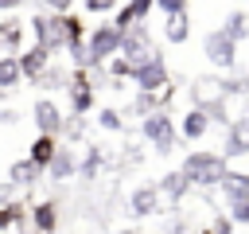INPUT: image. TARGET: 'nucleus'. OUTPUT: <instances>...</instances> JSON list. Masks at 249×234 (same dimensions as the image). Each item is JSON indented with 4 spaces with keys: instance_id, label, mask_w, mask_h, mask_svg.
<instances>
[{
    "instance_id": "2",
    "label": "nucleus",
    "mask_w": 249,
    "mask_h": 234,
    "mask_svg": "<svg viewBox=\"0 0 249 234\" xmlns=\"http://www.w3.org/2000/svg\"><path fill=\"white\" fill-rule=\"evenodd\" d=\"M35 35V43L43 51H66V12H35L31 20H23Z\"/></svg>"
},
{
    "instance_id": "13",
    "label": "nucleus",
    "mask_w": 249,
    "mask_h": 234,
    "mask_svg": "<svg viewBox=\"0 0 249 234\" xmlns=\"http://www.w3.org/2000/svg\"><path fill=\"white\" fill-rule=\"evenodd\" d=\"M175 133H179L183 140H202V136L210 133V117H206V109H198V105H191V109L183 113V121L175 125Z\"/></svg>"
},
{
    "instance_id": "8",
    "label": "nucleus",
    "mask_w": 249,
    "mask_h": 234,
    "mask_svg": "<svg viewBox=\"0 0 249 234\" xmlns=\"http://www.w3.org/2000/svg\"><path fill=\"white\" fill-rule=\"evenodd\" d=\"M31 121H35V129L47 133V136H58L62 125H66V117H62V109H58L54 98H39V101L31 105Z\"/></svg>"
},
{
    "instance_id": "5",
    "label": "nucleus",
    "mask_w": 249,
    "mask_h": 234,
    "mask_svg": "<svg viewBox=\"0 0 249 234\" xmlns=\"http://www.w3.org/2000/svg\"><path fill=\"white\" fill-rule=\"evenodd\" d=\"M132 86L136 90H148V94H160L163 86H171V74H167V62H163L160 51L152 58H144V62L132 66Z\"/></svg>"
},
{
    "instance_id": "18",
    "label": "nucleus",
    "mask_w": 249,
    "mask_h": 234,
    "mask_svg": "<svg viewBox=\"0 0 249 234\" xmlns=\"http://www.w3.org/2000/svg\"><path fill=\"white\" fill-rule=\"evenodd\" d=\"M163 39H167V43H175V47H179V43H187V39H191V16H187V12L167 16V20H163Z\"/></svg>"
},
{
    "instance_id": "27",
    "label": "nucleus",
    "mask_w": 249,
    "mask_h": 234,
    "mask_svg": "<svg viewBox=\"0 0 249 234\" xmlns=\"http://www.w3.org/2000/svg\"><path fill=\"white\" fill-rule=\"evenodd\" d=\"M97 125H101L105 133H121V129H124V117H121V109H101V113H97Z\"/></svg>"
},
{
    "instance_id": "31",
    "label": "nucleus",
    "mask_w": 249,
    "mask_h": 234,
    "mask_svg": "<svg viewBox=\"0 0 249 234\" xmlns=\"http://www.w3.org/2000/svg\"><path fill=\"white\" fill-rule=\"evenodd\" d=\"M152 8H160L163 16H175V12H187V0H152Z\"/></svg>"
},
{
    "instance_id": "16",
    "label": "nucleus",
    "mask_w": 249,
    "mask_h": 234,
    "mask_svg": "<svg viewBox=\"0 0 249 234\" xmlns=\"http://www.w3.org/2000/svg\"><path fill=\"white\" fill-rule=\"evenodd\" d=\"M39 176H43V168H39L35 160H27V156L8 168V183H12V187H31V183H39Z\"/></svg>"
},
{
    "instance_id": "14",
    "label": "nucleus",
    "mask_w": 249,
    "mask_h": 234,
    "mask_svg": "<svg viewBox=\"0 0 249 234\" xmlns=\"http://www.w3.org/2000/svg\"><path fill=\"white\" fill-rule=\"evenodd\" d=\"M148 12H152V0H128V4H121V8H117L113 27H117V31H124V27H132V23H144V20H148Z\"/></svg>"
},
{
    "instance_id": "22",
    "label": "nucleus",
    "mask_w": 249,
    "mask_h": 234,
    "mask_svg": "<svg viewBox=\"0 0 249 234\" xmlns=\"http://www.w3.org/2000/svg\"><path fill=\"white\" fill-rule=\"evenodd\" d=\"M54 148H58V136H47V133H39V136L31 140V152H27V160H35L39 168H47V160L54 156Z\"/></svg>"
},
{
    "instance_id": "19",
    "label": "nucleus",
    "mask_w": 249,
    "mask_h": 234,
    "mask_svg": "<svg viewBox=\"0 0 249 234\" xmlns=\"http://www.w3.org/2000/svg\"><path fill=\"white\" fill-rule=\"evenodd\" d=\"M187 179H183V172H167L163 179H156V191H160V199H167V203H179L183 195H187Z\"/></svg>"
},
{
    "instance_id": "26",
    "label": "nucleus",
    "mask_w": 249,
    "mask_h": 234,
    "mask_svg": "<svg viewBox=\"0 0 249 234\" xmlns=\"http://www.w3.org/2000/svg\"><path fill=\"white\" fill-rule=\"evenodd\" d=\"M43 90H58V86H66V70H58V66H47L39 78H35Z\"/></svg>"
},
{
    "instance_id": "6",
    "label": "nucleus",
    "mask_w": 249,
    "mask_h": 234,
    "mask_svg": "<svg viewBox=\"0 0 249 234\" xmlns=\"http://www.w3.org/2000/svg\"><path fill=\"white\" fill-rule=\"evenodd\" d=\"M117 55H124L132 66L144 62V58H152V55H156V43H152V35H148V23L124 27V31H121V51H117Z\"/></svg>"
},
{
    "instance_id": "29",
    "label": "nucleus",
    "mask_w": 249,
    "mask_h": 234,
    "mask_svg": "<svg viewBox=\"0 0 249 234\" xmlns=\"http://www.w3.org/2000/svg\"><path fill=\"white\" fill-rule=\"evenodd\" d=\"M16 222H23V207H19V203H4V207H0V230H8V226H16Z\"/></svg>"
},
{
    "instance_id": "9",
    "label": "nucleus",
    "mask_w": 249,
    "mask_h": 234,
    "mask_svg": "<svg viewBox=\"0 0 249 234\" xmlns=\"http://www.w3.org/2000/svg\"><path fill=\"white\" fill-rule=\"evenodd\" d=\"M222 156L226 160H237V156H249V109L241 117L230 121V133H226V144H222Z\"/></svg>"
},
{
    "instance_id": "24",
    "label": "nucleus",
    "mask_w": 249,
    "mask_h": 234,
    "mask_svg": "<svg viewBox=\"0 0 249 234\" xmlns=\"http://www.w3.org/2000/svg\"><path fill=\"white\" fill-rule=\"evenodd\" d=\"M97 172H101V148H97V144H89V148H86V156L78 160V176H74V179H93Z\"/></svg>"
},
{
    "instance_id": "1",
    "label": "nucleus",
    "mask_w": 249,
    "mask_h": 234,
    "mask_svg": "<svg viewBox=\"0 0 249 234\" xmlns=\"http://www.w3.org/2000/svg\"><path fill=\"white\" fill-rule=\"evenodd\" d=\"M226 168H230L226 156H222V152H210V148H195V152H187L183 164H179L183 179H187V183H198V187H218V179H222Z\"/></svg>"
},
{
    "instance_id": "35",
    "label": "nucleus",
    "mask_w": 249,
    "mask_h": 234,
    "mask_svg": "<svg viewBox=\"0 0 249 234\" xmlns=\"http://www.w3.org/2000/svg\"><path fill=\"white\" fill-rule=\"evenodd\" d=\"M16 121H19L16 109H0V125H16Z\"/></svg>"
},
{
    "instance_id": "30",
    "label": "nucleus",
    "mask_w": 249,
    "mask_h": 234,
    "mask_svg": "<svg viewBox=\"0 0 249 234\" xmlns=\"http://www.w3.org/2000/svg\"><path fill=\"white\" fill-rule=\"evenodd\" d=\"M105 66H109V74H113L117 82H121V78H132V62H128L124 55H113V58H109Z\"/></svg>"
},
{
    "instance_id": "15",
    "label": "nucleus",
    "mask_w": 249,
    "mask_h": 234,
    "mask_svg": "<svg viewBox=\"0 0 249 234\" xmlns=\"http://www.w3.org/2000/svg\"><path fill=\"white\" fill-rule=\"evenodd\" d=\"M218 187H222L226 203H230V199H249V172L226 168V172H222V179H218Z\"/></svg>"
},
{
    "instance_id": "12",
    "label": "nucleus",
    "mask_w": 249,
    "mask_h": 234,
    "mask_svg": "<svg viewBox=\"0 0 249 234\" xmlns=\"http://www.w3.org/2000/svg\"><path fill=\"white\" fill-rule=\"evenodd\" d=\"M43 172H47L51 179H58V183H62V179H74V176H78V156H74V148L58 144V148H54V156L47 160V168H43Z\"/></svg>"
},
{
    "instance_id": "4",
    "label": "nucleus",
    "mask_w": 249,
    "mask_h": 234,
    "mask_svg": "<svg viewBox=\"0 0 249 234\" xmlns=\"http://www.w3.org/2000/svg\"><path fill=\"white\" fill-rule=\"evenodd\" d=\"M140 133H144V140L160 152V156H167L171 148H175V117L167 113V109H156V113H144L140 117Z\"/></svg>"
},
{
    "instance_id": "28",
    "label": "nucleus",
    "mask_w": 249,
    "mask_h": 234,
    "mask_svg": "<svg viewBox=\"0 0 249 234\" xmlns=\"http://www.w3.org/2000/svg\"><path fill=\"white\" fill-rule=\"evenodd\" d=\"M230 222L233 226H249V199H230Z\"/></svg>"
},
{
    "instance_id": "3",
    "label": "nucleus",
    "mask_w": 249,
    "mask_h": 234,
    "mask_svg": "<svg viewBox=\"0 0 249 234\" xmlns=\"http://www.w3.org/2000/svg\"><path fill=\"white\" fill-rule=\"evenodd\" d=\"M121 51V31L113 23H93L86 31V66H101Z\"/></svg>"
},
{
    "instance_id": "33",
    "label": "nucleus",
    "mask_w": 249,
    "mask_h": 234,
    "mask_svg": "<svg viewBox=\"0 0 249 234\" xmlns=\"http://www.w3.org/2000/svg\"><path fill=\"white\" fill-rule=\"evenodd\" d=\"M230 230H233L230 214H218V218H214V234H230Z\"/></svg>"
},
{
    "instance_id": "17",
    "label": "nucleus",
    "mask_w": 249,
    "mask_h": 234,
    "mask_svg": "<svg viewBox=\"0 0 249 234\" xmlns=\"http://www.w3.org/2000/svg\"><path fill=\"white\" fill-rule=\"evenodd\" d=\"M218 31H222L230 43H245V39H249V12H245V8H233Z\"/></svg>"
},
{
    "instance_id": "11",
    "label": "nucleus",
    "mask_w": 249,
    "mask_h": 234,
    "mask_svg": "<svg viewBox=\"0 0 249 234\" xmlns=\"http://www.w3.org/2000/svg\"><path fill=\"white\" fill-rule=\"evenodd\" d=\"M51 58H54V55H51V51H43L39 43H31L27 51H19V55H16V62H19V74H23V78H31V82H35V78H39V74L51 66Z\"/></svg>"
},
{
    "instance_id": "20",
    "label": "nucleus",
    "mask_w": 249,
    "mask_h": 234,
    "mask_svg": "<svg viewBox=\"0 0 249 234\" xmlns=\"http://www.w3.org/2000/svg\"><path fill=\"white\" fill-rule=\"evenodd\" d=\"M31 226H35L39 234H51V230L58 226V203H51V199L39 203V207L31 211Z\"/></svg>"
},
{
    "instance_id": "7",
    "label": "nucleus",
    "mask_w": 249,
    "mask_h": 234,
    "mask_svg": "<svg viewBox=\"0 0 249 234\" xmlns=\"http://www.w3.org/2000/svg\"><path fill=\"white\" fill-rule=\"evenodd\" d=\"M202 58L218 70H233L237 66V43H230L222 31H206L202 35Z\"/></svg>"
},
{
    "instance_id": "38",
    "label": "nucleus",
    "mask_w": 249,
    "mask_h": 234,
    "mask_svg": "<svg viewBox=\"0 0 249 234\" xmlns=\"http://www.w3.org/2000/svg\"><path fill=\"white\" fill-rule=\"evenodd\" d=\"M0 94H4V90H0Z\"/></svg>"
},
{
    "instance_id": "21",
    "label": "nucleus",
    "mask_w": 249,
    "mask_h": 234,
    "mask_svg": "<svg viewBox=\"0 0 249 234\" xmlns=\"http://www.w3.org/2000/svg\"><path fill=\"white\" fill-rule=\"evenodd\" d=\"M222 98V78H198L195 82V105L198 109H206L210 101H218Z\"/></svg>"
},
{
    "instance_id": "25",
    "label": "nucleus",
    "mask_w": 249,
    "mask_h": 234,
    "mask_svg": "<svg viewBox=\"0 0 249 234\" xmlns=\"http://www.w3.org/2000/svg\"><path fill=\"white\" fill-rule=\"evenodd\" d=\"M222 98H249V74L222 78Z\"/></svg>"
},
{
    "instance_id": "10",
    "label": "nucleus",
    "mask_w": 249,
    "mask_h": 234,
    "mask_svg": "<svg viewBox=\"0 0 249 234\" xmlns=\"http://www.w3.org/2000/svg\"><path fill=\"white\" fill-rule=\"evenodd\" d=\"M160 207H163V199H160L156 183H140V187H132V191H128V211H132L136 218L160 214Z\"/></svg>"
},
{
    "instance_id": "32",
    "label": "nucleus",
    "mask_w": 249,
    "mask_h": 234,
    "mask_svg": "<svg viewBox=\"0 0 249 234\" xmlns=\"http://www.w3.org/2000/svg\"><path fill=\"white\" fill-rule=\"evenodd\" d=\"M86 4V12H93V16H101V12H113L117 8V0H82Z\"/></svg>"
},
{
    "instance_id": "34",
    "label": "nucleus",
    "mask_w": 249,
    "mask_h": 234,
    "mask_svg": "<svg viewBox=\"0 0 249 234\" xmlns=\"http://www.w3.org/2000/svg\"><path fill=\"white\" fill-rule=\"evenodd\" d=\"M43 8H51V12H70V4L74 0H39Z\"/></svg>"
},
{
    "instance_id": "36",
    "label": "nucleus",
    "mask_w": 249,
    "mask_h": 234,
    "mask_svg": "<svg viewBox=\"0 0 249 234\" xmlns=\"http://www.w3.org/2000/svg\"><path fill=\"white\" fill-rule=\"evenodd\" d=\"M27 0H0V12H19Z\"/></svg>"
},
{
    "instance_id": "37",
    "label": "nucleus",
    "mask_w": 249,
    "mask_h": 234,
    "mask_svg": "<svg viewBox=\"0 0 249 234\" xmlns=\"http://www.w3.org/2000/svg\"><path fill=\"white\" fill-rule=\"evenodd\" d=\"M117 234H136V230H117Z\"/></svg>"
},
{
    "instance_id": "23",
    "label": "nucleus",
    "mask_w": 249,
    "mask_h": 234,
    "mask_svg": "<svg viewBox=\"0 0 249 234\" xmlns=\"http://www.w3.org/2000/svg\"><path fill=\"white\" fill-rule=\"evenodd\" d=\"M19 82H23V74H19L16 55H0V90H16Z\"/></svg>"
}]
</instances>
